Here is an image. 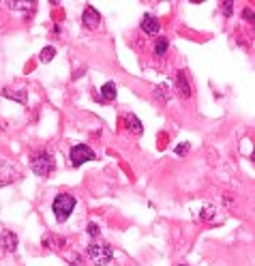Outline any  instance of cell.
I'll return each mask as SVG.
<instances>
[{
  "label": "cell",
  "mask_w": 255,
  "mask_h": 266,
  "mask_svg": "<svg viewBox=\"0 0 255 266\" xmlns=\"http://www.w3.org/2000/svg\"><path fill=\"white\" fill-rule=\"evenodd\" d=\"M73 208H75V198L71 193H58L56 198H54L52 210H54V215H56L58 221H67L69 217H71Z\"/></svg>",
  "instance_id": "6da1fadb"
},
{
  "label": "cell",
  "mask_w": 255,
  "mask_h": 266,
  "mask_svg": "<svg viewBox=\"0 0 255 266\" xmlns=\"http://www.w3.org/2000/svg\"><path fill=\"white\" fill-rule=\"evenodd\" d=\"M30 167L37 176H50L54 170H56V161L50 153L41 150V153H35L32 155V161H30Z\"/></svg>",
  "instance_id": "7a4b0ae2"
},
{
  "label": "cell",
  "mask_w": 255,
  "mask_h": 266,
  "mask_svg": "<svg viewBox=\"0 0 255 266\" xmlns=\"http://www.w3.org/2000/svg\"><path fill=\"white\" fill-rule=\"evenodd\" d=\"M88 256L95 264L103 266V264H107L112 260L114 249H112L110 243H105V241H95V243H90L88 245Z\"/></svg>",
  "instance_id": "3957f363"
},
{
  "label": "cell",
  "mask_w": 255,
  "mask_h": 266,
  "mask_svg": "<svg viewBox=\"0 0 255 266\" xmlns=\"http://www.w3.org/2000/svg\"><path fill=\"white\" fill-rule=\"evenodd\" d=\"M92 159H95V150H92L88 144H78L71 148V164L75 167H79L82 164H88Z\"/></svg>",
  "instance_id": "277c9868"
},
{
  "label": "cell",
  "mask_w": 255,
  "mask_h": 266,
  "mask_svg": "<svg viewBox=\"0 0 255 266\" xmlns=\"http://www.w3.org/2000/svg\"><path fill=\"white\" fill-rule=\"evenodd\" d=\"M15 178H18V167L11 164V161H0V187L13 183Z\"/></svg>",
  "instance_id": "5b68a950"
},
{
  "label": "cell",
  "mask_w": 255,
  "mask_h": 266,
  "mask_svg": "<svg viewBox=\"0 0 255 266\" xmlns=\"http://www.w3.org/2000/svg\"><path fill=\"white\" fill-rule=\"evenodd\" d=\"M82 21H84V26H86V28H90V30L99 28V24H101V15H99V11H97L95 7H92V4H88V7L84 9Z\"/></svg>",
  "instance_id": "8992f818"
},
{
  "label": "cell",
  "mask_w": 255,
  "mask_h": 266,
  "mask_svg": "<svg viewBox=\"0 0 255 266\" xmlns=\"http://www.w3.org/2000/svg\"><path fill=\"white\" fill-rule=\"evenodd\" d=\"M0 247H2L7 253H15L18 251V236L9 230L2 232V234H0Z\"/></svg>",
  "instance_id": "52a82bcc"
},
{
  "label": "cell",
  "mask_w": 255,
  "mask_h": 266,
  "mask_svg": "<svg viewBox=\"0 0 255 266\" xmlns=\"http://www.w3.org/2000/svg\"><path fill=\"white\" fill-rule=\"evenodd\" d=\"M142 30L146 32V35H157V32L161 30V24H159V20L155 18V15H150V13H146L144 18H142Z\"/></svg>",
  "instance_id": "ba28073f"
},
{
  "label": "cell",
  "mask_w": 255,
  "mask_h": 266,
  "mask_svg": "<svg viewBox=\"0 0 255 266\" xmlns=\"http://www.w3.org/2000/svg\"><path fill=\"white\" fill-rule=\"evenodd\" d=\"M97 99H99L101 103H110L116 99V84L114 82H105L101 86V90H99V95H97Z\"/></svg>",
  "instance_id": "9c48e42d"
},
{
  "label": "cell",
  "mask_w": 255,
  "mask_h": 266,
  "mask_svg": "<svg viewBox=\"0 0 255 266\" xmlns=\"http://www.w3.org/2000/svg\"><path fill=\"white\" fill-rule=\"evenodd\" d=\"M41 243H43V247H45V249H52V251H60V249L67 245V241H64V238H60V236H56V234H45Z\"/></svg>",
  "instance_id": "30bf717a"
},
{
  "label": "cell",
  "mask_w": 255,
  "mask_h": 266,
  "mask_svg": "<svg viewBox=\"0 0 255 266\" xmlns=\"http://www.w3.org/2000/svg\"><path fill=\"white\" fill-rule=\"evenodd\" d=\"M2 97L13 99V101H18V103H26V101H28V92H26V88H11V86H7V88H2Z\"/></svg>",
  "instance_id": "8fae6325"
},
{
  "label": "cell",
  "mask_w": 255,
  "mask_h": 266,
  "mask_svg": "<svg viewBox=\"0 0 255 266\" xmlns=\"http://www.w3.org/2000/svg\"><path fill=\"white\" fill-rule=\"evenodd\" d=\"M176 86H178V95H180L182 99H189V97H191V86H189V80H187V75H184V71L176 75Z\"/></svg>",
  "instance_id": "7c38bea8"
},
{
  "label": "cell",
  "mask_w": 255,
  "mask_h": 266,
  "mask_svg": "<svg viewBox=\"0 0 255 266\" xmlns=\"http://www.w3.org/2000/svg\"><path fill=\"white\" fill-rule=\"evenodd\" d=\"M124 123H127V129H129L131 133L142 135L144 127H142V123H139V118L135 116V114H124Z\"/></svg>",
  "instance_id": "4fadbf2b"
},
{
  "label": "cell",
  "mask_w": 255,
  "mask_h": 266,
  "mask_svg": "<svg viewBox=\"0 0 255 266\" xmlns=\"http://www.w3.org/2000/svg\"><path fill=\"white\" fill-rule=\"evenodd\" d=\"M153 95H155V99H157V101L165 103V101H167V99H170V97H172V92H170V86H167V84H159V86H157V88H155V92H153Z\"/></svg>",
  "instance_id": "5bb4252c"
},
{
  "label": "cell",
  "mask_w": 255,
  "mask_h": 266,
  "mask_svg": "<svg viewBox=\"0 0 255 266\" xmlns=\"http://www.w3.org/2000/svg\"><path fill=\"white\" fill-rule=\"evenodd\" d=\"M54 56H56V47H54V45H47V47H43V50H41V54H39L41 62H50V61H54Z\"/></svg>",
  "instance_id": "9a60e30c"
},
{
  "label": "cell",
  "mask_w": 255,
  "mask_h": 266,
  "mask_svg": "<svg viewBox=\"0 0 255 266\" xmlns=\"http://www.w3.org/2000/svg\"><path fill=\"white\" fill-rule=\"evenodd\" d=\"M167 47H170V43H167V39H157V43H155V56H165V52H167Z\"/></svg>",
  "instance_id": "2e32d148"
},
{
  "label": "cell",
  "mask_w": 255,
  "mask_h": 266,
  "mask_svg": "<svg viewBox=\"0 0 255 266\" xmlns=\"http://www.w3.org/2000/svg\"><path fill=\"white\" fill-rule=\"evenodd\" d=\"M189 150H191V146H189V144H178V146H176V155H180V157L187 155Z\"/></svg>",
  "instance_id": "e0dca14e"
},
{
  "label": "cell",
  "mask_w": 255,
  "mask_h": 266,
  "mask_svg": "<svg viewBox=\"0 0 255 266\" xmlns=\"http://www.w3.org/2000/svg\"><path fill=\"white\" fill-rule=\"evenodd\" d=\"M232 4H234L232 0H225V2H221V7H223V13H225V15H232V9H234Z\"/></svg>",
  "instance_id": "ac0fdd59"
},
{
  "label": "cell",
  "mask_w": 255,
  "mask_h": 266,
  "mask_svg": "<svg viewBox=\"0 0 255 266\" xmlns=\"http://www.w3.org/2000/svg\"><path fill=\"white\" fill-rule=\"evenodd\" d=\"M88 234L90 236H99V225H97V224H88Z\"/></svg>",
  "instance_id": "d6986e66"
},
{
  "label": "cell",
  "mask_w": 255,
  "mask_h": 266,
  "mask_svg": "<svg viewBox=\"0 0 255 266\" xmlns=\"http://www.w3.org/2000/svg\"><path fill=\"white\" fill-rule=\"evenodd\" d=\"M213 215H215L213 208H204V213H199V217H202V219H210Z\"/></svg>",
  "instance_id": "ffe728a7"
},
{
  "label": "cell",
  "mask_w": 255,
  "mask_h": 266,
  "mask_svg": "<svg viewBox=\"0 0 255 266\" xmlns=\"http://www.w3.org/2000/svg\"><path fill=\"white\" fill-rule=\"evenodd\" d=\"M71 266H84L82 258H79V256H73V262H71Z\"/></svg>",
  "instance_id": "44dd1931"
},
{
  "label": "cell",
  "mask_w": 255,
  "mask_h": 266,
  "mask_svg": "<svg viewBox=\"0 0 255 266\" xmlns=\"http://www.w3.org/2000/svg\"><path fill=\"white\" fill-rule=\"evenodd\" d=\"M242 15H245V20H251V18H253V13H251V9H245V13H242Z\"/></svg>",
  "instance_id": "7402d4cb"
},
{
  "label": "cell",
  "mask_w": 255,
  "mask_h": 266,
  "mask_svg": "<svg viewBox=\"0 0 255 266\" xmlns=\"http://www.w3.org/2000/svg\"><path fill=\"white\" fill-rule=\"evenodd\" d=\"M180 266H187V264H180Z\"/></svg>",
  "instance_id": "603a6c76"
}]
</instances>
